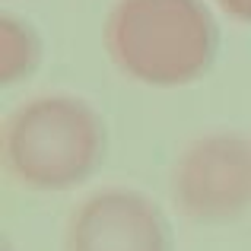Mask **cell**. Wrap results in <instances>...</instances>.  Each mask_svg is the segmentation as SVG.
Wrapping results in <instances>:
<instances>
[{"label": "cell", "instance_id": "1", "mask_svg": "<svg viewBox=\"0 0 251 251\" xmlns=\"http://www.w3.org/2000/svg\"><path fill=\"white\" fill-rule=\"evenodd\" d=\"M105 45L127 76L150 86H181L210 67L216 29L201 0H118Z\"/></svg>", "mask_w": 251, "mask_h": 251}, {"label": "cell", "instance_id": "2", "mask_svg": "<svg viewBox=\"0 0 251 251\" xmlns=\"http://www.w3.org/2000/svg\"><path fill=\"white\" fill-rule=\"evenodd\" d=\"M102 121L80 99L42 96L16 111L3 130L13 178L29 188L61 191L80 184L102 159Z\"/></svg>", "mask_w": 251, "mask_h": 251}, {"label": "cell", "instance_id": "3", "mask_svg": "<svg viewBox=\"0 0 251 251\" xmlns=\"http://www.w3.org/2000/svg\"><path fill=\"white\" fill-rule=\"evenodd\" d=\"M172 194L194 220H229L251 207V140L213 134L191 143L175 166Z\"/></svg>", "mask_w": 251, "mask_h": 251}, {"label": "cell", "instance_id": "4", "mask_svg": "<svg viewBox=\"0 0 251 251\" xmlns=\"http://www.w3.org/2000/svg\"><path fill=\"white\" fill-rule=\"evenodd\" d=\"M67 251H169V232L143 194L102 191L74 213Z\"/></svg>", "mask_w": 251, "mask_h": 251}, {"label": "cell", "instance_id": "5", "mask_svg": "<svg viewBox=\"0 0 251 251\" xmlns=\"http://www.w3.org/2000/svg\"><path fill=\"white\" fill-rule=\"evenodd\" d=\"M38 61V42L25 23L13 16L0 19V80L16 83Z\"/></svg>", "mask_w": 251, "mask_h": 251}, {"label": "cell", "instance_id": "6", "mask_svg": "<svg viewBox=\"0 0 251 251\" xmlns=\"http://www.w3.org/2000/svg\"><path fill=\"white\" fill-rule=\"evenodd\" d=\"M223 10L239 23H251V0H216Z\"/></svg>", "mask_w": 251, "mask_h": 251}]
</instances>
